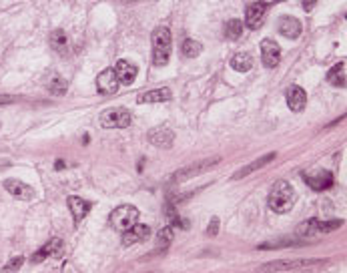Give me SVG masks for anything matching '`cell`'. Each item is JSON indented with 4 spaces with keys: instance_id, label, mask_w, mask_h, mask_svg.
Listing matches in <instances>:
<instances>
[{
    "instance_id": "obj_8",
    "label": "cell",
    "mask_w": 347,
    "mask_h": 273,
    "mask_svg": "<svg viewBox=\"0 0 347 273\" xmlns=\"http://www.w3.org/2000/svg\"><path fill=\"white\" fill-rule=\"evenodd\" d=\"M119 78L115 74V68H104L96 76V89L100 95H115L119 91Z\"/></svg>"
},
{
    "instance_id": "obj_30",
    "label": "cell",
    "mask_w": 347,
    "mask_h": 273,
    "mask_svg": "<svg viewBox=\"0 0 347 273\" xmlns=\"http://www.w3.org/2000/svg\"><path fill=\"white\" fill-rule=\"evenodd\" d=\"M50 44L55 48H64L66 46V34H64V31H61V29L52 31L50 33Z\"/></svg>"
},
{
    "instance_id": "obj_6",
    "label": "cell",
    "mask_w": 347,
    "mask_h": 273,
    "mask_svg": "<svg viewBox=\"0 0 347 273\" xmlns=\"http://www.w3.org/2000/svg\"><path fill=\"white\" fill-rule=\"evenodd\" d=\"M317 263H325L321 259H281V261H271L267 263L261 271L263 273H271V271H285V269H299V267H305V265H317Z\"/></svg>"
},
{
    "instance_id": "obj_28",
    "label": "cell",
    "mask_w": 347,
    "mask_h": 273,
    "mask_svg": "<svg viewBox=\"0 0 347 273\" xmlns=\"http://www.w3.org/2000/svg\"><path fill=\"white\" fill-rule=\"evenodd\" d=\"M48 91H50L52 95L61 97V95L66 93V83H64L59 74H52V78H50V83H48Z\"/></svg>"
},
{
    "instance_id": "obj_3",
    "label": "cell",
    "mask_w": 347,
    "mask_h": 273,
    "mask_svg": "<svg viewBox=\"0 0 347 273\" xmlns=\"http://www.w3.org/2000/svg\"><path fill=\"white\" fill-rule=\"evenodd\" d=\"M135 223H139V209L135 205H121L111 213V225L121 233L130 229Z\"/></svg>"
},
{
    "instance_id": "obj_35",
    "label": "cell",
    "mask_w": 347,
    "mask_h": 273,
    "mask_svg": "<svg viewBox=\"0 0 347 273\" xmlns=\"http://www.w3.org/2000/svg\"><path fill=\"white\" fill-rule=\"evenodd\" d=\"M259 2H261V4H263V6H269V4H275V2H277V0H259Z\"/></svg>"
},
{
    "instance_id": "obj_17",
    "label": "cell",
    "mask_w": 347,
    "mask_h": 273,
    "mask_svg": "<svg viewBox=\"0 0 347 273\" xmlns=\"http://www.w3.org/2000/svg\"><path fill=\"white\" fill-rule=\"evenodd\" d=\"M173 93L169 89H153V91H145L137 97V102L139 104H153V102H165L171 101Z\"/></svg>"
},
{
    "instance_id": "obj_14",
    "label": "cell",
    "mask_w": 347,
    "mask_h": 273,
    "mask_svg": "<svg viewBox=\"0 0 347 273\" xmlns=\"http://www.w3.org/2000/svg\"><path fill=\"white\" fill-rule=\"evenodd\" d=\"M265 12H267V6H263L261 2L251 4V6L247 8V12H245V24H247L251 31L259 29L261 22H263V18H265Z\"/></svg>"
},
{
    "instance_id": "obj_21",
    "label": "cell",
    "mask_w": 347,
    "mask_h": 273,
    "mask_svg": "<svg viewBox=\"0 0 347 273\" xmlns=\"http://www.w3.org/2000/svg\"><path fill=\"white\" fill-rule=\"evenodd\" d=\"M275 155L277 153H267L265 157H261V159H257V161H253L251 165H247V167H243L241 171H237L235 175H233V179H241V177H245V175H249V173H253V171L261 169L263 165H267V163H271L273 159H275Z\"/></svg>"
},
{
    "instance_id": "obj_23",
    "label": "cell",
    "mask_w": 347,
    "mask_h": 273,
    "mask_svg": "<svg viewBox=\"0 0 347 273\" xmlns=\"http://www.w3.org/2000/svg\"><path fill=\"white\" fill-rule=\"evenodd\" d=\"M181 50H183V54H185L187 59H195V57H199V54L203 52V46H201V42H197V40H193V38H185Z\"/></svg>"
},
{
    "instance_id": "obj_9",
    "label": "cell",
    "mask_w": 347,
    "mask_h": 273,
    "mask_svg": "<svg viewBox=\"0 0 347 273\" xmlns=\"http://www.w3.org/2000/svg\"><path fill=\"white\" fill-rule=\"evenodd\" d=\"M4 189H6L10 195H14V197H18V199H22V201H32L34 195H36L31 185H26V183H22V181H18V179H6V181H4Z\"/></svg>"
},
{
    "instance_id": "obj_19",
    "label": "cell",
    "mask_w": 347,
    "mask_h": 273,
    "mask_svg": "<svg viewBox=\"0 0 347 273\" xmlns=\"http://www.w3.org/2000/svg\"><path fill=\"white\" fill-rule=\"evenodd\" d=\"M279 33L283 34L285 38H297L301 34V22L293 16H281L279 18Z\"/></svg>"
},
{
    "instance_id": "obj_7",
    "label": "cell",
    "mask_w": 347,
    "mask_h": 273,
    "mask_svg": "<svg viewBox=\"0 0 347 273\" xmlns=\"http://www.w3.org/2000/svg\"><path fill=\"white\" fill-rule=\"evenodd\" d=\"M261 61L267 68H275L281 61V46L275 40L265 38L261 42Z\"/></svg>"
},
{
    "instance_id": "obj_36",
    "label": "cell",
    "mask_w": 347,
    "mask_h": 273,
    "mask_svg": "<svg viewBox=\"0 0 347 273\" xmlns=\"http://www.w3.org/2000/svg\"><path fill=\"white\" fill-rule=\"evenodd\" d=\"M64 169V161H57V171H63Z\"/></svg>"
},
{
    "instance_id": "obj_27",
    "label": "cell",
    "mask_w": 347,
    "mask_h": 273,
    "mask_svg": "<svg viewBox=\"0 0 347 273\" xmlns=\"http://www.w3.org/2000/svg\"><path fill=\"white\" fill-rule=\"evenodd\" d=\"M317 225V233L321 235H325V233H331V231H335V229H339L341 225H343V221L341 219H333V221H315Z\"/></svg>"
},
{
    "instance_id": "obj_26",
    "label": "cell",
    "mask_w": 347,
    "mask_h": 273,
    "mask_svg": "<svg viewBox=\"0 0 347 273\" xmlns=\"http://www.w3.org/2000/svg\"><path fill=\"white\" fill-rule=\"evenodd\" d=\"M315 221H317V219H311V221H305V223H301V225L297 227V237L307 239V237H311V235H319V233H317Z\"/></svg>"
},
{
    "instance_id": "obj_5",
    "label": "cell",
    "mask_w": 347,
    "mask_h": 273,
    "mask_svg": "<svg viewBox=\"0 0 347 273\" xmlns=\"http://www.w3.org/2000/svg\"><path fill=\"white\" fill-rule=\"evenodd\" d=\"M219 161H221L219 157H213V159H205V161H201V163H197V165H189V167H185V169L177 171V173L173 175V181H175V183H183V181H187L191 177H197V175L209 171L211 167H215Z\"/></svg>"
},
{
    "instance_id": "obj_31",
    "label": "cell",
    "mask_w": 347,
    "mask_h": 273,
    "mask_svg": "<svg viewBox=\"0 0 347 273\" xmlns=\"http://www.w3.org/2000/svg\"><path fill=\"white\" fill-rule=\"evenodd\" d=\"M22 263H24V257H22V255H18V257L10 259V261L2 267V273H16L20 267H22Z\"/></svg>"
},
{
    "instance_id": "obj_2",
    "label": "cell",
    "mask_w": 347,
    "mask_h": 273,
    "mask_svg": "<svg viewBox=\"0 0 347 273\" xmlns=\"http://www.w3.org/2000/svg\"><path fill=\"white\" fill-rule=\"evenodd\" d=\"M171 57V31L167 26H158L153 31V65L165 67Z\"/></svg>"
},
{
    "instance_id": "obj_16",
    "label": "cell",
    "mask_w": 347,
    "mask_h": 273,
    "mask_svg": "<svg viewBox=\"0 0 347 273\" xmlns=\"http://www.w3.org/2000/svg\"><path fill=\"white\" fill-rule=\"evenodd\" d=\"M91 207H93V203H91V201H87V199H81V197H68V209H70V213H72V217H74V223H81V221L89 215Z\"/></svg>"
},
{
    "instance_id": "obj_18",
    "label": "cell",
    "mask_w": 347,
    "mask_h": 273,
    "mask_svg": "<svg viewBox=\"0 0 347 273\" xmlns=\"http://www.w3.org/2000/svg\"><path fill=\"white\" fill-rule=\"evenodd\" d=\"M305 104H307V95H305V91L301 87H291L287 91V106L291 111L301 113L305 108Z\"/></svg>"
},
{
    "instance_id": "obj_22",
    "label": "cell",
    "mask_w": 347,
    "mask_h": 273,
    "mask_svg": "<svg viewBox=\"0 0 347 273\" xmlns=\"http://www.w3.org/2000/svg\"><path fill=\"white\" fill-rule=\"evenodd\" d=\"M231 67L235 68L237 72H247L253 67V57L249 52H237L233 59H231Z\"/></svg>"
},
{
    "instance_id": "obj_34",
    "label": "cell",
    "mask_w": 347,
    "mask_h": 273,
    "mask_svg": "<svg viewBox=\"0 0 347 273\" xmlns=\"http://www.w3.org/2000/svg\"><path fill=\"white\" fill-rule=\"evenodd\" d=\"M315 2H317V0H303V8H305V10H311Z\"/></svg>"
},
{
    "instance_id": "obj_32",
    "label": "cell",
    "mask_w": 347,
    "mask_h": 273,
    "mask_svg": "<svg viewBox=\"0 0 347 273\" xmlns=\"http://www.w3.org/2000/svg\"><path fill=\"white\" fill-rule=\"evenodd\" d=\"M207 233H209V235H217V233H219V217H213V219H211Z\"/></svg>"
},
{
    "instance_id": "obj_24",
    "label": "cell",
    "mask_w": 347,
    "mask_h": 273,
    "mask_svg": "<svg viewBox=\"0 0 347 273\" xmlns=\"http://www.w3.org/2000/svg\"><path fill=\"white\" fill-rule=\"evenodd\" d=\"M241 34H243V22H241V20L233 18V20H229V22L225 24V36H227L229 40H239Z\"/></svg>"
},
{
    "instance_id": "obj_10",
    "label": "cell",
    "mask_w": 347,
    "mask_h": 273,
    "mask_svg": "<svg viewBox=\"0 0 347 273\" xmlns=\"http://www.w3.org/2000/svg\"><path fill=\"white\" fill-rule=\"evenodd\" d=\"M151 235V229L149 225H143V223H135L130 229H126L123 233V245H135V243H141V241H147Z\"/></svg>"
},
{
    "instance_id": "obj_1",
    "label": "cell",
    "mask_w": 347,
    "mask_h": 273,
    "mask_svg": "<svg viewBox=\"0 0 347 273\" xmlns=\"http://www.w3.org/2000/svg\"><path fill=\"white\" fill-rule=\"evenodd\" d=\"M297 201V193L293 189L291 183L287 181H277L273 187H271V193H269V209L273 213H289L293 209V205Z\"/></svg>"
},
{
    "instance_id": "obj_11",
    "label": "cell",
    "mask_w": 347,
    "mask_h": 273,
    "mask_svg": "<svg viewBox=\"0 0 347 273\" xmlns=\"http://www.w3.org/2000/svg\"><path fill=\"white\" fill-rule=\"evenodd\" d=\"M147 137H149V143L155 145L157 149H169L173 145V141H175V133L171 129H167V127H157Z\"/></svg>"
},
{
    "instance_id": "obj_4",
    "label": "cell",
    "mask_w": 347,
    "mask_h": 273,
    "mask_svg": "<svg viewBox=\"0 0 347 273\" xmlns=\"http://www.w3.org/2000/svg\"><path fill=\"white\" fill-rule=\"evenodd\" d=\"M98 121L104 129H125L132 123V115H130V111H126L123 106H115V108L102 111Z\"/></svg>"
},
{
    "instance_id": "obj_33",
    "label": "cell",
    "mask_w": 347,
    "mask_h": 273,
    "mask_svg": "<svg viewBox=\"0 0 347 273\" xmlns=\"http://www.w3.org/2000/svg\"><path fill=\"white\" fill-rule=\"evenodd\" d=\"M20 99L18 95H0V106H4V104H12V102H16Z\"/></svg>"
},
{
    "instance_id": "obj_12",
    "label": "cell",
    "mask_w": 347,
    "mask_h": 273,
    "mask_svg": "<svg viewBox=\"0 0 347 273\" xmlns=\"http://www.w3.org/2000/svg\"><path fill=\"white\" fill-rule=\"evenodd\" d=\"M61 251H63V241L59 237H52L46 245H42L34 255L31 257L32 263H40V261H44L46 257H52V255H61Z\"/></svg>"
},
{
    "instance_id": "obj_29",
    "label": "cell",
    "mask_w": 347,
    "mask_h": 273,
    "mask_svg": "<svg viewBox=\"0 0 347 273\" xmlns=\"http://www.w3.org/2000/svg\"><path fill=\"white\" fill-rule=\"evenodd\" d=\"M173 237H175V233H173V227L169 225V227H163L161 231L157 233V245L158 247H169L171 245V241H173Z\"/></svg>"
},
{
    "instance_id": "obj_25",
    "label": "cell",
    "mask_w": 347,
    "mask_h": 273,
    "mask_svg": "<svg viewBox=\"0 0 347 273\" xmlns=\"http://www.w3.org/2000/svg\"><path fill=\"white\" fill-rule=\"evenodd\" d=\"M165 211H167V217H169V223H171V227H179V229H187V223L179 217V213L173 209V203L169 201L167 207H165Z\"/></svg>"
},
{
    "instance_id": "obj_20",
    "label": "cell",
    "mask_w": 347,
    "mask_h": 273,
    "mask_svg": "<svg viewBox=\"0 0 347 273\" xmlns=\"http://www.w3.org/2000/svg\"><path fill=\"white\" fill-rule=\"evenodd\" d=\"M327 83H329L331 87H337V89H343V87H345V63H339V65L329 68V72H327Z\"/></svg>"
},
{
    "instance_id": "obj_13",
    "label": "cell",
    "mask_w": 347,
    "mask_h": 273,
    "mask_svg": "<svg viewBox=\"0 0 347 273\" xmlns=\"http://www.w3.org/2000/svg\"><path fill=\"white\" fill-rule=\"evenodd\" d=\"M305 183L315 191H325L333 185V175L329 171H317L315 175H305Z\"/></svg>"
},
{
    "instance_id": "obj_15",
    "label": "cell",
    "mask_w": 347,
    "mask_h": 273,
    "mask_svg": "<svg viewBox=\"0 0 347 273\" xmlns=\"http://www.w3.org/2000/svg\"><path fill=\"white\" fill-rule=\"evenodd\" d=\"M115 74L119 78V85H132L135 78H137V67L128 61H119L117 67H115Z\"/></svg>"
}]
</instances>
